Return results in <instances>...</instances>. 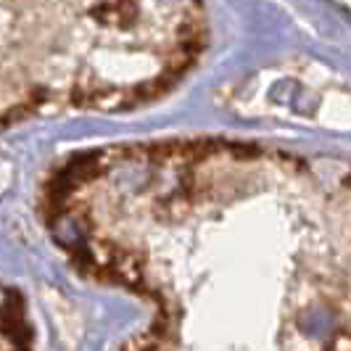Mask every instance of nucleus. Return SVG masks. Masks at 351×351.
Masks as SVG:
<instances>
[]
</instances>
